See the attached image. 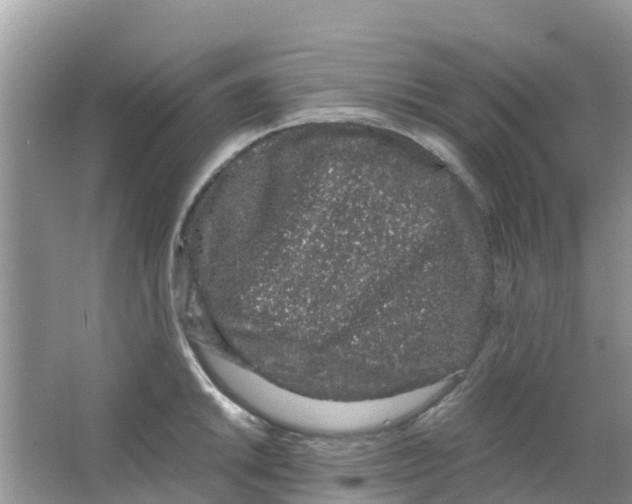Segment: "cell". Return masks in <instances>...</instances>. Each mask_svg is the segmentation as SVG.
<instances>
[{
    "instance_id": "6da1fadb",
    "label": "cell",
    "mask_w": 632,
    "mask_h": 504,
    "mask_svg": "<svg viewBox=\"0 0 632 504\" xmlns=\"http://www.w3.org/2000/svg\"><path fill=\"white\" fill-rule=\"evenodd\" d=\"M227 385L266 417L292 428L343 433L387 427L430 400L427 389L368 400L340 401L303 395L243 368L228 376Z\"/></svg>"
}]
</instances>
